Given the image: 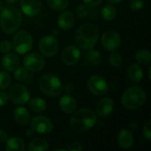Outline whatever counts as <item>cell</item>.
Segmentation results:
<instances>
[{
  "label": "cell",
  "instance_id": "cell-21",
  "mask_svg": "<svg viewBox=\"0 0 151 151\" xmlns=\"http://www.w3.org/2000/svg\"><path fill=\"white\" fill-rule=\"evenodd\" d=\"M14 119L21 126H26L30 121V114L28 111L24 107H18L14 110L13 112Z\"/></svg>",
  "mask_w": 151,
  "mask_h": 151
},
{
  "label": "cell",
  "instance_id": "cell-2",
  "mask_svg": "<svg viewBox=\"0 0 151 151\" xmlns=\"http://www.w3.org/2000/svg\"><path fill=\"white\" fill-rule=\"evenodd\" d=\"M99 30L94 23H85L75 33L76 44L83 50L92 49L97 42Z\"/></svg>",
  "mask_w": 151,
  "mask_h": 151
},
{
  "label": "cell",
  "instance_id": "cell-12",
  "mask_svg": "<svg viewBox=\"0 0 151 151\" xmlns=\"http://www.w3.org/2000/svg\"><path fill=\"white\" fill-rule=\"evenodd\" d=\"M31 128L38 134H49L53 130V123L47 117L35 116L31 121Z\"/></svg>",
  "mask_w": 151,
  "mask_h": 151
},
{
  "label": "cell",
  "instance_id": "cell-43",
  "mask_svg": "<svg viewBox=\"0 0 151 151\" xmlns=\"http://www.w3.org/2000/svg\"><path fill=\"white\" fill-rule=\"evenodd\" d=\"M8 4H14V3H16L18 0H5Z\"/></svg>",
  "mask_w": 151,
  "mask_h": 151
},
{
  "label": "cell",
  "instance_id": "cell-40",
  "mask_svg": "<svg viewBox=\"0 0 151 151\" xmlns=\"http://www.w3.org/2000/svg\"><path fill=\"white\" fill-rule=\"evenodd\" d=\"M63 90H65V91H73V86L70 83H66L65 86H63Z\"/></svg>",
  "mask_w": 151,
  "mask_h": 151
},
{
  "label": "cell",
  "instance_id": "cell-23",
  "mask_svg": "<svg viewBox=\"0 0 151 151\" xmlns=\"http://www.w3.org/2000/svg\"><path fill=\"white\" fill-rule=\"evenodd\" d=\"M48 149V142L43 138H35L28 144V150L30 151H46Z\"/></svg>",
  "mask_w": 151,
  "mask_h": 151
},
{
  "label": "cell",
  "instance_id": "cell-15",
  "mask_svg": "<svg viewBox=\"0 0 151 151\" xmlns=\"http://www.w3.org/2000/svg\"><path fill=\"white\" fill-rule=\"evenodd\" d=\"M114 109V102L110 97H104L98 101L96 106V111L98 116L107 118L111 115Z\"/></svg>",
  "mask_w": 151,
  "mask_h": 151
},
{
  "label": "cell",
  "instance_id": "cell-30",
  "mask_svg": "<svg viewBox=\"0 0 151 151\" xmlns=\"http://www.w3.org/2000/svg\"><path fill=\"white\" fill-rule=\"evenodd\" d=\"M28 70L25 67H17L14 70V78L19 81H24L28 78Z\"/></svg>",
  "mask_w": 151,
  "mask_h": 151
},
{
  "label": "cell",
  "instance_id": "cell-9",
  "mask_svg": "<svg viewBox=\"0 0 151 151\" xmlns=\"http://www.w3.org/2000/svg\"><path fill=\"white\" fill-rule=\"evenodd\" d=\"M39 49L45 57L54 56L58 49V43L54 35H46L41 38L39 42Z\"/></svg>",
  "mask_w": 151,
  "mask_h": 151
},
{
  "label": "cell",
  "instance_id": "cell-29",
  "mask_svg": "<svg viewBox=\"0 0 151 151\" xmlns=\"http://www.w3.org/2000/svg\"><path fill=\"white\" fill-rule=\"evenodd\" d=\"M12 84V78L4 71H0V89H6Z\"/></svg>",
  "mask_w": 151,
  "mask_h": 151
},
{
  "label": "cell",
  "instance_id": "cell-14",
  "mask_svg": "<svg viewBox=\"0 0 151 151\" xmlns=\"http://www.w3.org/2000/svg\"><path fill=\"white\" fill-rule=\"evenodd\" d=\"M21 11L28 17H35L41 12L42 0H20Z\"/></svg>",
  "mask_w": 151,
  "mask_h": 151
},
{
  "label": "cell",
  "instance_id": "cell-5",
  "mask_svg": "<svg viewBox=\"0 0 151 151\" xmlns=\"http://www.w3.org/2000/svg\"><path fill=\"white\" fill-rule=\"evenodd\" d=\"M40 88L47 96L56 97L62 93L63 84L58 77L47 73L42 75L40 80Z\"/></svg>",
  "mask_w": 151,
  "mask_h": 151
},
{
  "label": "cell",
  "instance_id": "cell-1",
  "mask_svg": "<svg viewBox=\"0 0 151 151\" xmlns=\"http://www.w3.org/2000/svg\"><path fill=\"white\" fill-rule=\"evenodd\" d=\"M22 22L20 11L13 5H6L1 10L0 26L2 30L8 35L15 33Z\"/></svg>",
  "mask_w": 151,
  "mask_h": 151
},
{
  "label": "cell",
  "instance_id": "cell-17",
  "mask_svg": "<svg viewBox=\"0 0 151 151\" xmlns=\"http://www.w3.org/2000/svg\"><path fill=\"white\" fill-rule=\"evenodd\" d=\"M1 64H2V66L4 70H6L8 72H12L19 66V58L17 56V54L8 52L2 58Z\"/></svg>",
  "mask_w": 151,
  "mask_h": 151
},
{
  "label": "cell",
  "instance_id": "cell-22",
  "mask_svg": "<svg viewBox=\"0 0 151 151\" xmlns=\"http://www.w3.org/2000/svg\"><path fill=\"white\" fill-rule=\"evenodd\" d=\"M5 143H6V150L7 151H24L26 150L24 142L20 138H19V137H14L13 136V137L8 139Z\"/></svg>",
  "mask_w": 151,
  "mask_h": 151
},
{
  "label": "cell",
  "instance_id": "cell-25",
  "mask_svg": "<svg viewBox=\"0 0 151 151\" xmlns=\"http://www.w3.org/2000/svg\"><path fill=\"white\" fill-rule=\"evenodd\" d=\"M117 11L116 8L111 4H105L102 9V17L104 20L111 21L116 18Z\"/></svg>",
  "mask_w": 151,
  "mask_h": 151
},
{
  "label": "cell",
  "instance_id": "cell-19",
  "mask_svg": "<svg viewBox=\"0 0 151 151\" xmlns=\"http://www.w3.org/2000/svg\"><path fill=\"white\" fill-rule=\"evenodd\" d=\"M118 144L122 149H129L134 144V135L129 129H123L119 132L117 138Z\"/></svg>",
  "mask_w": 151,
  "mask_h": 151
},
{
  "label": "cell",
  "instance_id": "cell-26",
  "mask_svg": "<svg viewBox=\"0 0 151 151\" xmlns=\"http://www.w3.org/2000/svg\"><path fill=\"white\" fill-rule=\"evenodd\" d=\"M86 59L89 64L93 65H99L102 62V56L98 50L90 49L89 51H88L86 54Z\"/></svg>",
  "mask_w": 151,
  "mask_h": 151
},
{
  "label": "cell",
  "instance_id": "cell-8",
  "mask_svg": "<svg viewBox=\"0 0 151 151\" xmlns=\"http://www.w3.org/2000/svg\"><path fill=\"white\" fill-rule=\"evenodd\" d=\"M88 88L89 91L96 96L105 95L109 90V86L105 79L100 75H93L88 81Z\"/></svg>",
  "mask_w": 151,
  "mask_h": 151
},
{
  "label": "cell",
  "instance_id": "cell-10",
  "mask_svg": "<svg viewBox=\"0 0 151 151\" xmlns=\"http://www.w3.org/2000/svg\"><path fill=\"white\" fill-rule=\"evenodd\" d=\"M102 44L106 50H117L121 45V38L114 30L105 31L102 35Z\"/></svg>",
  "mask_w": 151,
  "mask_h": 151
},
{
  "label": "cell",
  "instance_id": "cell-6",
  "mask_svg": "<svg viewBox=\"0 0 151 151\" xmlns=\"http://www.w3.org/2000/svg\"><path fill=\"white\" fill-rule=\"evenodd\" d=\"M12 47L19 54H26L33 47L32 35L26 30L19 31L13 37Z\"/></svg>",
  "mask_w": 151,
  "mask_h": 151
},
{
  "label": "cell",
  "instance_id": "cell-38",
  "mask_svg": "<svg viewBox=\"0 0 151 151\" xmlns=\"http://www.w3.org/2000/svg\"><path fill=\"white\" fill-rule=\"evenodd\" d=\"M83 1L87 5H88L90 7H94V6L100 4L103 0H83Z\"/></svg>",
  "mask_w": 151,
  "mask_h": 151
},
{
  "label": "cell",
  "instance_id": "cell-13",
  "mask_svg": "<svg viewBox=\"0 0 151 151\" xmlns=\"http://www.w3.org/2000/svg\"><path fill=\"white\" fill-rule=\"evenodd\" d=\"M62 60L67 65H73L80 60L81 52L80 50L74 45L66 46L62 51Z\"/></svg>",
  "mask_w": 151,
  "mask_h": 151
},
{
  "label": "cell",
  "instance_id": "cell-44",
  "mask_svg": "<svg viewBox=\"0 0 151 151\" xmlns=\"http://www.w3.org/2000/svg\"><path fill=\"white\" fill-rule=\"evenodd\" d=\"M65 151L66 150H65V149H56V150H55V151Z\"/></svg>",
  "mask_w": 151,
  "mask_h": 151
},
{
  "label": "cell",
  "instance_id": "cell-45",
  "mask_svg": "<svg viewBox=\"0 0 151 151\" xmlns=\"http://www.w3.org/2000/svg\"><path fill=\"white\" fill-rule=\"evenodd\" d=\"M2 9H3V3H2V1L0 0V12H1Z\"/></svg>",
  "mask_w": 151,
  "mask_h": 151
},
{
  "label": "cell",
  "instance_id": "cell-31",
  "mask_svg": "<svg viewBox=\"0 0 151 151\" xmlns=\"http://www.w3.org/2000/svg\"><path fill=\"white\" fill-rule=\"evenodd\" d=\"M122 56L119 52L116 50L111 51V54L110 55V63L113 67H119L122 64Z\"/></svg>",
  "mask_w": 151,
  "mask_h": 151
},
{
  "label": "cell",
  "instance_id": "cell-24",
  "mask_svg": "<svg viewBox=\"0 0 151 151\" xmlns=\"http://www.w3.org/2000/svg\"><path fill=\"white\" fill-rule=\"evenodd\" d=\"M46 106L45 101L41 97H34L29 101V107L35 112H42L45 111Z\"/></svg>",
  "mask_w": 151,
  "mask_h": 151
},
{
  "label": "cell",
  "instance_id": "cell-18",
  "mask_svg": "<svg viewBox=\"0 0 151 151\" xmlns=\"http://www.w3.org/2000/svg\"><path fill=\"white\" fill-rule=\"evenodd\" d=\"M59 107L62 111L67 114L73 113L77 107L76 100L70 95H64L59 100Z\"/></svg>",
  "mask_w": 151,
  "mask_h": 151
},
{
  "label": "cell",
  "instance_id": "cell-39",
  "mask_svg": "<svg viewBox=\"0 0 151 151\" xmlns=\"http://www.w3.org/2000/svg\"><path fill=\"white\" fill-rule=\"evenodd\" d=\"M7 140H8V137H7L6 132L0 128V143H5Z\"/></svg>",
  "mask_w": 151,
  "mask_h": 151
},
{
  "label": "cell",
  "instance_id": "cell-11",
  "mask_svg": "<svg viewBox=\"0 0 151 151\" xmlns=\"http://www.w3.org/2000/svg\"><path fill=\"white\" fill-rule=\"evenodd\" d=\"M23 65L30 72H39L43 69L45 65V59L38 53H29L25 57Z\"/></svg>",
  "mask_w": 151,
  "mask_h": 151
},
{
  "label": "cell",
  "instance_id": "cell-34",
  "mask_svg": "<svg viewBox=\"0 0 151 151\" xmlns=\"http://www.w3.org/2000/svg\"><path fill=\"white\" fill-rule=\"evenodd\" d=\"M13 49L12 47V43L9 41H3L0 42V50L3 53H8L11 52V50Z\"/></svg>",
  "mask_w": 151,
  "mask_h": 151
},
{
  "label": "cell",
  "instance_id": "cell-36",
  "mask_svg": "<svg viewBox=\"0 0 151 151\" xmlns=\"http://www.w3.org/2000/svg\"><path fill=\"white\" fill-rule=\"evenodd\" d=\"M83 150V147L82 145L80 143V142H72L71 144H69L68 146V150L70 151H81Z\"/></svg>",
  "mask_w": 151,
  "mask_h": 151
},
{
  "label": "cell",
  "instance_id": "cell-37",
  "mask_svg": "<svg viewBox=\"0 0 151 151\" xmlns=\"http://www.w3.org/2000/svg\"><path fill=\"white\" fill-rule=\"evenodd\" d=\"M8 98H9V96L5 92L0 91V106L6 104L8 102Z\"/></svg>",
  "mask_w": 151,
  "mask_h": 151
},
{
  "label": "cell",
  "instance_id": "cell-35",
  "mask_svg": "<svg viewBox=\"0 0 151 151\" xmlns=\"http://www.w3.org/2000/svg\"><path fill=\"white\" fill-rule=\"evenodd\" d=\"M144 137L148 140H151V119H148L143 127Z\"/></svg>",
  "mask_w": 151,
  "mask_h": 151
},
{
  "label": "cell",
  "instance_id": "cell-16",
  "mask_svg": "<svg viewBox=\"0 0 151 151\" xmlns=\"http://www.w3.org/2000/svg\"><path fill=\"white\" fill-rule=\"evenodd\" d=\"M74 21H75L74 15L72 12L69 11L62 12L58 18V25L64 31L70 30L73 27Z\"/></svg>",
  "mask_w": 151,
  "mask_h": 151
},
{
  "label": "cell",
  "instance_id": "cell-27",
  "mask_svg": "<svg viewBox=\"0 0 151 151\" xmlns=\"http://www.w3.org/2000/svg\"><path fill=\"white\" fill-rule=\"evenodd\" d=\"M135 59L137 62L142 65H148L150 64L151 60L150 52L149 50L146 49H141L135 53Z\"/></svg>",
  "mask_w": 151,
  "mask_h": 151
},
{
  "label": "cell",
  "instance_id": "cell-20",
  "mask_svg": "<svg viewBox=\"0 0 151 151\" xmlns=\"http://www.w3.org/2000/svg\"><path fill=\"white\" fill-rule=\"evenodd\" d=\"M128 78L134 83H138L142 81L143 77V70L142 66L138 64H133L128 67L127 70Z\"/></svg>",
  "mask_w": 151,
  "mask_h": 151
},
{
  "label": "cell",
  "instance_id": "cell-28",
  "mask_svg": "<svg viewBox=\"0 0 151 151\" xmlns=\"http://www.w3.org/2000/svg\"><path fill=\"white\" fill-rule=\"evenodd\" d=\"M48 5L55 11L65 10L68 6L69 0H46Z\"/></svg>",
  "mask_w": 151,
  "mask_h": 151
},
{
  "label": "cell",
  "instance_id": "cell-47",
  "mask_svg": "<svg viewBox=\"0 0 151 151\" xmlns=\"http://www.w3.org/2000/svg\"><path fill=\"white\" fill-rule=\"evenodd\" d=\"M58 35L57 30H54V32H53V35H54V36H55V35Z\"/></svg>",
  "mask_w": 151,
  "mask_h": 151
},
{
  "label": "cell",
  "instance_id": "cell-4",
  "mask_svg": "<svg viewBox=\"0 0 151 151\" xmlns=\"http://www.w3.org/2000/svg\"><path fill=\"white\" fill-rule=\"evenodd\" d=\"M146 101L145 91L138 86L127 88L121 97L123 106L127 110H137L141 108Z\"/></svg>",
  "mask_w": 151,
  "mask_h": 151
},
{
  "label": "cell",
  "instance_id": "cell-42",
  "mask_svg": "<svg viewBox=\"0 0 151 151\" xmlns=\"http://www.w3.org/2000/svg\"><path fill=\"white\" fill-rule=\"evenodd\" d=\"M121 1L122 0H107V2H109L110 4H119Z\"/></svg>",
  "mask_w": 151,
  "mask_h": 151
},
{
  "label": "cell",
  "instance_id": "cell-3",
  "mask_svg": "<svg viewBox=\"0 0 151 151\" xmlns=\"http://www.w3.org/2000/svg\"><path fill=\"white\" fill-rule=\"evenodd\" d=\"M96 117L90 109H81L73 113L70 119L71 127L76 132H85L95 126Z\"/></svg>",
  "mask_w": 151,
  "mask_h": 151
},
{
  "label": "cell",
  "instance_id": "cell-32",
  "mask_svg": "<svg viewBox=\"0 0 151 151\" xmlns=\"http://www.w3.org/2000/svg\"><path fill=\"white\" fill-rule=\"evenodd\" d=\"M89 8L90 6L87 5L86 4H81L77 7L76 9V14L77 16L80 18V19H83L85 17H87L89 13Z\"/></svg>",
  "mask_w": 151,
  "mask_h": 151
},
{
  "label": "cell",
  "instance_id": "cell-46",
  "mask_svg": "<svg viewBox=\"0 0 151 151\" xmlns=\"http://www.w3.org/2000/svg\"><path fill=\"white\" fill-rule=\"evenodd\" d=\"M150 72H151V68H150H150H149V78H150V79H151Z\"/></svg>",
  "mask_w": 151,
  "mask_h": 151
},
{
  "label": "cell",
  "instance_id": "cell-41",
  "mask_svg": "<svg viewBox=\"0 0 151 151\" xmlns=\"http://www.w3.org/2000/svg\"><path fill=\"white\" fill-rule=\"evenodd\" d=\"M35 134V132L32 129V128H30V129H28L27 131V135L28 136V137H30V136H34V134Z\"/></svg>",
  "mask_w": 151,
  "mask_h": 151
},
{
  "label": "cell",
  "instance_id": "cell-33",
  "mask_svg": "<svg viewBox=\"0 0 151 151\" xmlns=\"http://www.w3.org/2000/svg\"><path fill=\"white\" fill-rule=\"evenodd\" d=\"M129 5L133 11H140L144 6V0H130Z\"/></svg>",
  "mask_w": 151,
  "mask_h": 151
},
{
  "label": "cell",
  "instance_id": "cell-7",
  "mask_svg": "<svg viewBox=\"0 0 151 151\" xmlns=\"http://www.w3.org/2000/svg\"><path fill=\"white\" fill-rule=\"evenodd\" d=\"M9 96L12 103L22 105L29 101L30 93L25 86L21 84H15L10 88Z\"/></svg>",
  "mask_w": 151,
  "mask_h": 151
}]
</instances>
